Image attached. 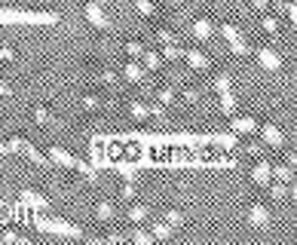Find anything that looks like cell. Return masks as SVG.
<instances>
[{
  "label": "cell",
  "mask_w": 297,
  "mask_h": 245,
  "mask_svg": "<svg viewBox=\"0 0 297 245\" xmlns=\"http://www.w3.org/2000/svg\"><path fill=\"white\" fill-rule=\"evenodd\" d=\"M58 13H37V10H0V25H58Z\"/></svg>",
  "instance_id": "1"
},
{
  "label": "cell",
  "mask_w": 297,
  "mask_h": 245,
  "mask_svg": "<svg viewBox=\"0 0 297 245\" xmlns=\"http://www.w3.org/2000/svg\"><path fill=\"white\" fill-rule=\"evenodd\" d=\"M34 227L40 230V233H55V236H70V239H83V236H86L77 224L61 221V218H37Z\"/></svg>",
  "instance_id": "2"
},
{
  "label": "cell",
  "mask_w": 297,
  "mask_h": 245,
  "mask_svg": "<svg viewBox=\"0 0 297 245\" xmlns=\"http://www.w3.org/2000/svg\"><path fill=\"white\" fill-rule=\"evenodd\" d=\"M220 34H224V40L230 43V52L233 55H248V46H245V40L239 37V31H236V25H230V22H224L220 25Z\"/></svg>",
  "instance_id": "3"
},
{
  "label": "cell",
  "mask_w": 297,
  "mask_h": 245,
  "mask_svg": "<svg viewBox=\"0 0 297 245\" xmlns=\"http://www.w3.org/2000/svg\"><path fill=\"white\" fill-rule=\"evenodd\" d=\"M83 16H86V22H89L95 31H107V28H110V22H107V16H104L101 4H92V0H89V4L83 7Z\"/></svg>",
  "instance_id": "4"
},
{
  "label": "cell",
  "mask_w": 297,
  "mask_h": 245,
  "mask_svg": "<svg viewBox=\"0 0 297 245\" xmlns=\"http://www.w3.org/2000/svg\"><path fill=\"white\" fill-rule=\"evenodd\" d=\"M49 159L55 162V166H64V169H73L77 172L80 166H83V159H77L73 153H67L64 147H49Z\"/></svg>",
  "instance_id": "5"
},
{
  "label": "cell",
  "mask_w": 297,
  "mask_h": 245,
  "mask_svg": "<svg viewBox=\"0 0 297 245\" xmlns=\"http://www.w3.org/2000/svg\"><path fill=\"white\" fill-rule=\"evenodd\" d=\"M257 62H261V68L270 71V74H276V71L282 68V55H279L276 49H270V46H261V49H257Z\"/></svg>",
  "instance_id": "6"
},
{
  "label": "cell",
  "mask_w": 297,
  "mask_h": 245,
  "mask_svg": "<svg viewBox=\"0 0 297 245\" xmlns=\"http://www.w3.org/2000/svg\"><path fill=\"white\" fill-rule=\"evenodd\" d=\"M248 221H251V227H257V230L270 227V212H267V206H261V202H254V206L248 209Z\"/></svg>",
  "instance_id": "7"
},
{
  "label": "cell",
  "mask_w": 297,
  "mask_h": 245,
  "mask_svg": "<svg viewBox=\"0 0 297 245\" xmlns=\"http://www.w3.org/2000/svg\"><path fill=\"white\" fill-rule=\"evenodd\" d=\"M254 129H257L254 116H245V113H242V116H233V119H230V132H233V135H251Z\"/></svg>",
  "instance_id": "8"
},
{
  "label": "cell",
  "mask_w": 297,
  "mask_h": 245,
  "mask_svg": "<svg viewBox=\"0 0 297 245\" xmlns=\"http://www.w3.org/2000/svg\"><path fill=\"white\" fill-rule=\"evenodd\" d=\"M270 178H273V166H270L267 159H261V162H257V166L251 169V181L264 187V184H270Z\"/></svg>",
  "instance_id": "9"
},
{
  "label": "cell",
  "mask_w": 297,
  "mask_h": 245,
  "mask_svg": "<svg viewBox=\"0 0 297 245\" xmlns=\"http://www.w3.org/2000/svg\"><path fill=\"white\" fill-rule=\"evenodd\" d=\"M261 138H264L270 147H282V144H285V135L273 126V122H264V126H261Z\"/></svg>",
  "instance_id": "10"
},
{
  "label": "cell",
  "mask_w": 297,
  "mask_h": 245,
  "mask_svg": "<svg viewBox=\"0 0 297 245\" xmlns=\"http://www.w3.org/2000/svg\"><path fill=\"white\" fill-rule=\"evenodd\" d=\"M22 202H25V206H31V209H46V206H49V199H46L43 193L31 190V187H25V190H22Z\"/></svg>",
  "instance_id": "11"
},
{
  "label": "cell",
  "mask_w": 297,
  "mask_h": 245,
  "mask_svg": "<svg viewBox=\"0 0 297 245\" xmlns=\"http://www.w3.org/2000/svg\"><path fill=\"white\" fill-rule=\"evenodd\" d=\"M184 58H187V65L193 68V71H205L211 62H208V55L205 52H199V49H187V52H184Z\"/></svg>",
  "instance_id": "12"
},
{
  "label": "cell",
  "mask_w": 297,
  "mask_h": 245,
  "mask_svg": "<svg viewBox=\"0 0 297 245\" xmlns=\"http://www.w3.org/2000/svg\"><path fill=\"white\" fill-rule=\"evenodd\" d=\"M123 74H126V80H129V83H144V77H147V71H144L138 62H129V65L123 68Z\"/></svg>",
  "instance_id": "13"
},
{
  "label": "cell",
  "mask_w": 297,
  "mask_h": 245,
  "mask_svg": "<svg viewBox=\"0 0 297 245\" xmlns=\"http://www.w3.org/2000/svg\"><path fill=\"white\" fill-rule=\"evenodd\" d=\"M211 31H214V28H211V19H196V22H193V37H196V40H208Z\"/></svg>",
  "instance_id": "14"
},
{
  "label": "cell",
  "mask_w": 297,
  "mask_h": 245,
  "mask_svg": "<svg viewBox=\"0 0 297 245\" xmlns=\"http://www.w3.org/2000/svg\"><path fill=\"white\" fill-rule=\"evenodd\" d=\"M114 215H117V206H114V202H98V206H95V218L98 221H114Z\"/></svg>",
  "instance_id": "15"
},
{
  "label": "cell",
  "mask_w": 297,
  "mask_h": 245,
  "mask_svg": "<svg viewBox=\"0 0 297 245\" xmlns=\"http://www.w3.org/2000/svg\"><path fill=\"white\" fill-rule=\"evenodd\" d=\"M141 58H144V68H147V71H157V68L163 65V55H160V52H154V49H144V52H141Z\"/></svg>",
  "instance_id": "16"
},
{
  "label": "cell",
  "mask_w": 297,
  "mask_h": 245,
  "mask_svg": "<svg viewBox=\"0 0 297 245\" xmlns=\"http://www.w3.org/2000/svg\"><path fill=\"white\" fill-rule=\"evenodd\" d=\"M0 242H28V236L22 233V230H13V227H7V230H0Z\"/></svg>",
  "instance_id": "17"
},
{
  "label": "cell",
  "mask_w": 297,
  "mask_h": 245,
  "mask_svg": "<svg viewBox=\"0 0 297 245\" xmlns=\"http://www.w3.org/2000/svg\"><path fill=\"white\" fill-rule=\"evenodd\" d=\"M220 110H224V113H236V95H233V89L220 92Z\"/></svg>",
  "instance_id": "18"
},
{
  "label": "cell",
  "mask_w": 297,
  "mask_h": 245,
  "mask_svg": "<svg viewBox=\"0 0 297 245\" xmlns=\"http://www.w3.org/2000/svg\"><path fill=\"white\" fill-rule=\"evenodd\" d=\"M129 113L135 119H144V116H151V104H144V101H129Z\"/></svg>",
  "instance_id": "19"
},
{
  "label": "cell",
  "mask_w": 297,
  "mask_h": 245,
  "mask_svg": "<svg viewBox=\"0 0 297 245\" xmlns=\"http://www.w3.org/2000/svg\"><path fill=\"white\" fill-rule=\"evenodd\" d=\"M175 98H178V92H175L172 86H163V89H157V104H163V107H166V104H172Z\"/></svg>",
  "instance_id": "20"
},
{
  "label": "cell",
  "mask_w": 297,
  "mask_h": 245,
  "mask_svg": "<svg viewBox=\"0 0 297 245\" xmlns=\"http://www.w3.org/2000/svg\"><path fill=\"white\" fill-rule=\"evenodd\" d=\"M151 236H154V239H169V236H172V227H169L166 221H154Z\"/></svg>",
  "instance_id": "21"
},
{
  "label": "cell",
  "mask_w": 297,
  "mask_h": 245,
  "mask_svg": "<svg viewBox=\"0 0 297 245\" xmlns=\"http://www.w3.org/2000/svg\"><path fill=\"white\" fill-rule=\"evenodd\" d=\"M147 215H151V209H147V206H132L129 209V221H135V224H144Z\"/></svg>",
  "instance_id": "22"
},
{
  "label": "cell",
  "mask_w": 297,
  "mask_h": 245,
  "mask_svg": "<svg viewBox=\"0 0 297 245\" xmlns=\"http://www.w3.org/2000/svg\"><path fill=\"white\" fill-rule=\"evenodd\" d=\"M22 153H25V156H31L34 162H40V166H46V153H40V150H37V147H34L31 141H28V144L22 147Z\"/></svg>",
  "instance_id": "23"
},
{
  "label": "cell",
  "mask_w": 297,
  "mask_h": 245,
  "mask_svg": "<svg viewBox=\"0 0 297 245\" xmlns=\"http://www.w3.org/2000/svg\"><path fill=\"white\" fill-rule=\"evenodd\" d=\"M28 141L25 138H19V135H13L10 141H4V153H22V147H25Z\"/></svg>",
  "instance_id": "24"
},
{
  "label": "cell",
  "mask_w": 297,
  "mask_h": 245,
  "mask_svg": "<svg viewBox=\"0 0 297 245\" xmlns=\"http://www.w3.org/2000/svg\"><path fill=\"white\" fill-rule=\"evenodd\" d=\"M163 221H166V224H169V227L175 230V227H181V224H184V215H181L178 209H166V215H163Z\"/></svg>",
  "instance_id": "25"
},
{
  "label": "cell",
  "mask_w": 297,
  "mask_h": 245,
  "mask_svg": "<svg viewBox=\"0 0 297 245\" xmlns=\"http://www.w3.org/2000/svg\"><path fill=\"white\" fill-rule=\"evenodd\" d=\"M95 80H98V83H104V86H114V83H117V74L110 71V68H101V71L95 74Z\"/></svg>",
  "instance_id": "26"
},
{
  "label": "cell",
  "mask_w": 297,
  "mask_h": 245,
  "mask_svg": "<svg viewBox=\"0 0 297 245\" xmlns=\"http://www.w3.org/2000/svg\"><path fill=\"white\" fill-rule=\"evenodd\" d=\"M123 49H126V55H129V58H141V52H144V43H141V40H129V43H126Z\"/></svg>",
  "instance_id": "27"
},
{
  "label": "cell",
  "mask_w": 297,
  "mask_h": 245,
  "mask_svg": "<svg viewBox=\"0 0 297 245\" xmlns=\"http://www.w3.org/2000/svg\"><path fill=\"white\" fill-rule=\"evenodd\" d=\"M273 175H276L282 184H288V181H291V166H288V162H279V166H273Z\"/></svg>",
  "instance_id": "28"
},
{
  "label": "cell",
  "mask_w": 297,
  "mask_h": 245,
  "mask_svg": "<svg viewBox=\"0 0 297 245\" xmlns=\"http://www.w3.org/2000/svg\"><path fill=\"white\" fill-rule=\"evenodd\" d=\"M34 119L40 122V126H46V122H52V110L43 107V104H40V107H34Z\"/></svg>",
  "instance_id": "29"
},
{
  "label": "cell",
  "mask_w": 297,
  "mask_h": 245,
  "mask_svg": "<svg viewBox=\"0 0 297 245\" xmlns=\"http://www.w3.org/2000/svg\"><path fill=\"white\" fill-rule=\"evenodd\" d=\"M273 7H276L279 13H285V16H288L291 22L297 19V10H294V4H288V0H276V4H273Z\"/></svg>",
  "instance_id": "30"
},
{
  "label": "cell",
  "mask_w": 297,
  "mask_h": 245,
  "mask_svg": "<svg viewBox=\"0 0 297 245\" xmlns=\"http://www.w3.org/2000/svg\"><path fill=\"white\" fill-rule=\"evenodd\" d=\"M157 40L166 46V43H178V37H175V31H169V28H157Z\"/></svg>",
  "instance_id": "31"
},
{
  "label": "cell",
  "mask_w": 297,
  "mask_h": 245,
  "mask_svg": "<svg viewBox=\"0 0 297 245\" xmlns=\"http://www.w3.org/2000/svg\"><path fill=\"white\" fill-rule=\"evenodd\" d=\"M181 98H184V101H187V104H196V101L202 98V89H196V86H190V89H184V92H181Z\"/></svg>",
  "instance_id": "32"
},
{
  "label": "cell",
  "mask_w": 297,
  "mask_h": 245,
  "mask_svg": "<svg viewBox=\"0 0 297 245\" xmlns=\"http://www.w3.org/2000/svg\"><path fill=\"white\" fill-rule=\"evenodd\" d=\"M261 28H264L267 34H276V31H279V19H276V16H264V19H261Z\"/></svg>",
  "instance_id": "33"
},
{
  "label": "cell",
  "mask_w": 297,
  "mask_h": 245,
  "mask_svg": "<svg viewBox=\"0 0 297 245\" xmlns=\"http://www.w3.org/2000/svg\"><path fill=\"white\" fill-rule=\"evenodd\" d=\"M181 55H184V52L178 49V43H166V46H163V58L175 62V58H181Z\"/></svg>",
  "instance_id": "34"
},
{
  "label": "cell",
  "mask_w": 297,
  "mask_h": 245,
  "mask_svg": "<svg viewBox=\"0 0 297 245\" xmlns=\"http://www.w3.org/2000/svg\"><path fill=\"white\" fill-rule=\"evenodd\" d=\"M135 10H138L141 16H154V13H157V7L151 4V0H135Z\"/></svg>",
  "instance_id": "35"
},
{
  "label": "cell",
  "mask_w": 297,
  "mask_h": 245,
  "mask_svg": "<svg viewBox=\"0 0 297 245\" xmlns=\"http://www.w3.org/2000/svg\"><path fill=\"white\" fill-rule=\"evenodd\" d=\"M80 104H83V107H86V110H98V107H101V98H98V95H92V92H89V95H83V101H80Z\"/></svg>",
  "instance_id": "36"
},
{
  "label": "cell",
  "mask_w": 297,
  "mask_h": 245,
  "mask_svg": "<svg viewBox=\"0 0 297 245\" xmlns=\"http://www.w3.org/2000/svg\"><path fill=\"white\" fill-rule=\"evenodd\" d=\"M214 89H217V95L227 92V89H230V77H227V74H217V77H214Z\"/></svg>",
  "instance_id": "37"
},
{
  "label": "cell",
  "mask_w": 297,
  "mask_h": 245,
  "mask_svg": "<svg viewBox=\"0 0 297 245\" xmlns=\"http://www.w3.org/2000/svg\"><path fill=\"white\" fill-rule=\"evenodd\" d=\"M208 141H214V144H224V147H236V135H211Z\"/></svg>",
  "instance_id": "38"
},
{
  "label": "cell",
  "mask_w": 297,
  "mask_h": 245,
  "mask_svg": "<svg viewBox=\"0 0 297 245\" xmlns=\"http://www.w3.org/2000/svg\"><path fill=\"white\" fill-rule=\"evenodd\" d=\"M132 239H135L138 245H151V242H154V236L147 233V230H135V233H132Z\"/></svg>",
  "instance_id": "39"
},
{
  "label": "cell",
  "mask_w": 297,
  "mask_h": 245,
  "mask_svg": "<svg viewBox=\"0 0 297 245\" xmlns=\"http://www.w3.org/2000/svg\"><path fill=\"white\" fill-rule=\"evenodd\" d=\"M135 190H138V187H135V181H126V184L120 187V196H123V199H132V196H135Z\"/></svg>",
  "instance_id": "40"
},
{
  "label": "cell",
  "mask_w": 297,
  "mask_h": 245,
  "mask_svg": "<svg viewBox=\"0 0 297 245\" xmlns=\"http://www.w3.org/2000/svg\"><path fill=\"white\" fill-rule=\"evenodd\" d=\"M270 193H273V199H285V196H288V187L279 181V184H273V190H270Z\"/></svg>",
  "instance_id": "41"
},
{
  "label": "cell",
  "mask_w": 297,
  "mask_h": 245,
  "mask_svg": "<svg viewBox=\"0 0 297 245\" xmlns=\"http://www.w3.org/2000/svg\"><path fill=\"white\" fill-rule=\"evenodd\" d=\"M0 58H4V62H16V49H10V46L0 43Z\"/></svg>",
  "instance_id": "42"
},
{
  "label": "cell",
  "mask_w": 297,
  "mask_h": 245,
  "mask_svg": "<svg viewBox=\"0 0 297 245\" xmlns=\"http://www.w3.org/2000/svg\"><path fill=\"white\" fill-rule=\"evenodd\" d=\"M13 92V83L10 80H0V95H10Z\"/></svg>",
  "instance_id": "43"
},
{
  "label": "cell",
  "mask_w": 297,
  "mask_h": 245,
  "mask_svg": "<svg viewBox=\"0 0 297 245\" xmlns=\"http://www.w3.org/2000/svg\"><path fill=\"white\" fill-rule=\"evenodd\" d=\"M251 7H254V10H261V13H264V10L270 7V0H251Z\"/></svg>",
  "instance_id": "44"
},
{
  "label": "cell",
  "mask_w": 297,
  "mask_h": 245,
  "mask_svg": "<svg viewBox=\"0 0 297 245\" xmlns=\"http://www.w3.org/2000/svg\"><path fill=\"white\" fill-rule=\"evenodd\" d=\"M245 153H251V156H257V153H261V144H245Z\"/></svg>",
  "instance_id": "45"
},
{
  "label": "cell",
  "mask_w": 297,
  "mask_h": 245,
  "mask_svg": "<svg viewBox=\"0 0 297 245\" xmlns=\"http://www.w3.org/2000/svg\"><path fill=\"white\" fill-rule=\"evenodd\" d=\"M163 113H166L163 104H154V107H151V116H163Z\"/></svg>",
  "instance_id": "46"
},
{
  "label": "cell",
  "mask_w": 297,
  "mask_h": 245,
  "mask_svg": "<svg viewBox=\"0 0 297 245\" xmlns=\"http://www.w3.org/2000/svg\"><path fill=\"white\" fill-rule=\"evenodd\" d=\"M0 156H4V144H0Z\"/></svg>",
  "instance_id": "47"
},
{
  "label": "cell",
  "mask_w": 297,
  "mask_h": 245,
  "mask_svg": "<svg viewBox=\"0 0 297 245\" xmlns=\"http://www.w3.org/2000/svg\"><path fill=\"white\" fill-rule=\"evenodd\" d=\"M92 4H104V0H92Z\"/></svg>",
  "instance_id": "48"
},
{
  "label": "cell",
  "mask_w": 297,
  "mask_h": 245,
  "mask_svg": "<svg viewBox=\"0 0 297 245\" xmlns=\"http://www.w3.org/2000/svg\"><path fill=\"white\" fill-rule=\"evenodd\" d=\"M0 104H4V98H0Z\"/></svg>",
  "instance_id": "49"
}]
</instances>
